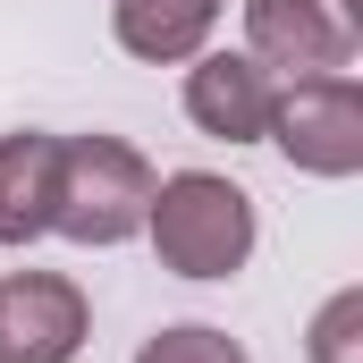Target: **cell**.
Listing matches in <instances>:
<instances>
[{"label": "cell", "mask_w": 363, "mask_h": 363, "mask_svg": "<svg viewBox=\"0 0 363 363\" xmlns=\"http://www.w3.org/2000/svg\"><path fill=\"white\" fill-rule=\"evenodd\" d=\"M144 237L161 254V271L178 279H237L254 262V194L220 169H169L152 178V211H144Z\"/></svg>", "instance_id": "6da1fadb"}, {"label": "cell", "mask_w": 363, "mask_h": 363, "mask_svg": "<svg viewBox=\"0 0 363 363\" xmlns=\"http://www.w3.org/2000/svg\"><path fill=\"white\" fill-rule=\"evenodd\" d=\"M152 161L127 135H60V169H51V237L68 245H127L144 237L152 211Z\"/></svg>", "instance_id": "7a4b0ae2"}, {"label": "cell", "mask_w": 363, "mask_h": 363, "mask_svg": "<svg viewBox=\"0 0 363 363\" xmlns=\"http://www.w3.org/2000/svg\"><path fill=\"white\" fill-rule=\"evenodd\" d=\"M262 144H279L287 169H304V178H355L363 169V85L347 68L279 85V110H271Z\"/></svg>", "instance_id": "3957f363"}, {"label": "cell", "mask_w": 363, "mask_h": 363, "mask_svg": "<svg viewBox=\"0 0 363 363\" xmlns=\"http://www.w3.org/2000/svg\"><path fill=\"white\" fill-rule=\"evenodd\" d=\"M245 51L271 77H338L363 51V0H245Z\"/></svg>", "instance_id": "277c9868"}, {"label": "cell", "mask_w": 363, "mask_h": 363, "mask_svg": "<svg viewBox=\"0 0 363 363\" xmlns=\"http://www.w3.org/2000/svg\"><path fill=\"white\" fill-rule=\"evenodd\" d=\"M93 338V304L68 271L0 279V363H77Z\"/></svg>", "instance_id": "5b68a950"}, {"label": "cell", "mask_w": 363, "mask_h": 363, "mask_svg": "<svg viewBox=\"0 0 363 363\" xmlns=\"http://www.w3.org/2000/svg\"><path fill=\"white\" fill-rule=\"evenodd\" d=\"M279 110V77L254 51H194L186 60V118L220 144H262Z\"/></svg>", "instance_id": "8992f818"}, {"label": "cell", "mask_w": 363, "mask_h": 363, "mask_svg": "<svg viewBox=\"0 0 363 363\" xmlns=\"http://www.w3.org/2000/svg\"><path fill=\"white\" fill-rule=\"evenodd\" d=\"M211 26L220 0H110V34L144 68H186L194 51H211Z\"/></svg>", "instance_id": "52a82bcc"}, {"label": "cell", "mask_w": 363, "mask_h": 363, "mask_svg": "<svg viewBox=\"0 0 363 363\" xmlns=\"http://www.w3.org/2000/svg\"><path fill=\"white\" fill-rule=\"evenodd\" d=\"M51 169H60V135L43 127L0 135V245L51 237Z\"/></svg>", "instance_id": "ba28073f"}, {"label": "cell", "mask_w": 363, "mask_h": 363, "mask_svg": "<svg viewBox=\"0 0 363 363\" xmlns=\"http://www.w3.org/2000/svg\"><path fill=\"white\" fill-rule=\"evenodd\" d=\"M304 363H363V287H338V296L313 313Z\"/></svg>", "instance_id": "9c48e42d"}, {"label": "cell", "mask_w": 363, "mask_h": 363, "mask_svg": "<svg viewBox=\"0 0 363 363\" xmlns=\"http://www.w3.org/2000/svg\"><path fill=\"white\" fill-rule=\"evenodd\" d=\"M135 363H254L228 330H211V321H169V330H152Z\"/></svg>", "instance_id": "30bf717a"}]
</instances>
